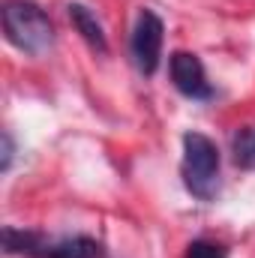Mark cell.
<instances>
[{
    "mask_svg": "<svg viewBox=\"0 0 255 258\" xmlns=\"http://www.w3.org/2000/svg\"><path fill=\"white\" fill-rule=\"evenodd\" d=\"M3 33L18 51L39 57L54 45V24L33 0H3Z\"/></svg>",
    "mask_w": 255,
    "mask_h": 258,
    "instance_id": "6da1fadb",
    "label": "cell"
},
{
    "mask_svg": "<svg viewBox=\"0 0 255 258\" xmlns=\"http://www.w3.org/2000/svg\"><path fill=\"white\" fill-rule=\"evenodd\" d=\"M219 147L204 132H186L183 135V186L198 201H213L219 195Z\"/></svg>",
    "mask_w": 255,
    "mask_h": 258,
    "instance_id": "7a4b0ae2",
    "label": "cell"
},
{
    "mask_svg": "<svg viewBox=\"0 0 255 258\" xmlns=\"http://www.w3.org/2000/svg\"><path fill=\"white\" fill-rule=\"evenodd\" d=\"M162 39H165V24L153 9H141L135 18L132 30V57L141 75H153L159 69L162 57Z\"/></svg>",
    "mask_w": 255,
    "mask_h": 258,
    "instance_id": "3957f363",
    "label": "cell"
},
{
    "mask_svg": "<svg viewBox=\"0 0 255 258\" xmlns=\"http://www.w3.org/2000/svg\"><path fill=\"white\" fill-rule=\"evenodd\" d=\"M168 72H171V84L186 96V99H213V87L207 81L204 63L189 54V51H174L168 60Z\"/></svg>",
    "mask_w": 255,
    "mask_h": 258,
    "instance_id": "277c9868",
    "label": "cell"
},
{
    "mask_svg": "<svg viewBox=\"0 0 255 258\" xmlns=\"http://www.w3.org/2000/svg\"><path fill=\"white\" fill-rule=\"evenodd\" d=\"M66 12H69L72 27L81 33V39H84L93 51L108 54V39H105V30H102V24H99V18H96V12H93V9H90V6H84V3H69V6H66Z\"/></svg>",
    "mask_w": 255,
    "mask_h": 258,
    "instance_id": "5b68a950",
    "label": "cell"
},
{
    "mask_svg": "<svg viewBox=\"0 0 255 258\" xmlns=\"http://www.w3.org/2000/svg\"><path fill=\"white\" fill-rule=\"evenodd\" d=\"M48 246V240L36 231H21V228H12L6 225L3 228V249L6 255H27V258H42Z\"/></svg>",
    "mask_w": 255,
    "mask_h": 258,
    "instance_id": "8992f818",
    "label": "cell"
},
{
    "mask_svg": "<svg viewBox=\"0 0 255 258\" xmlns=\"http://www.w3.org/2000/svg\"><path fill=\"white\" fill-rule=\"evenodd\" d=\"M102 255V246L93 240V237H63V240H48L42 258H99Z\"/></svg>",
    "mask_w": 255,
    "mask_h": 258,
    "instance_id": "52a82bcc",
    "label": "cell"
},
{
    "mask_svg": "<svg viewBox=\"0 0 255 258\" xmlns=\"http://www.w3.org/2000/svg\"><path fill=\"white\" fill-rule=\"evenodd\" d=\"M231 153L240 168H255V129L240 126L231 135Z\"/></svg>",
    "mask_w": 255,
    "mask_h": 258,
    "instance_id": "ba28073f",
    "label": "cell"
},
{
    "mask_svg": "<svg viewBox=\"0 0 255 258\" xmlns=\"http://www.w3.org/2000/svg\"><path fill=\"white\" fill-rule=\"evenodd\" d=\"M186 258H225V249L219 243H210V240H192Z\"/></svg>",
    "mask_w": 255,
    "mask_h": 258,
    "instance_id": "9c48e42d",
    "label": "cell"
},
{
    "mask_svg": "<svg viewBox=\"0 0 255 258\" xmlns=\"http://www.w3.org/2000/svg\"><path fill=\"white\" fill-rule=\"evenodd\" d=\"M12 156H15L12 135H9V132H3V162H0V168H3V171H9V168H12Z\"/></svg>",
    "mask_w": 255,
    "mask_h": 258,
    "instance_id": "30bf717a",
    "label": "cell"
}]
</instances>
